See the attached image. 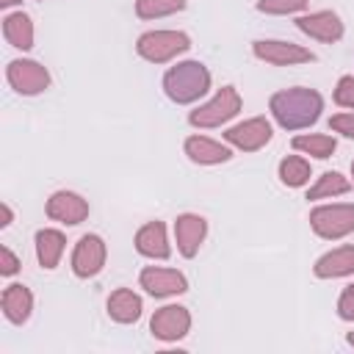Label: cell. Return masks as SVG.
Wrapping results in <instances>:
<instances>
[{"instance_id": "25", "label": "cell", "mask_w": 354, "mask_h": 354, "mask_svg": "<svg viewBox=\"0 0 354 354\" xmlns=\"http://www.w3.org/2000/svg\"><path fill=\"white\" fill-rule=\"evenodd\" d=\"M348 185H346V180L340 177V174H324V180L313 188V196H324V194H340V191H346Z\"/></svg>"}, {"instance_id": "23", "label": "cell", "mask_w": 354, "mask_h": 354, "mask_svg": "<svg viewBox=\"0 0 354 354\" xmlns=\"http://www.w3.org/2000/svg\"><path fill=\"white\" fill-rule=\"evenodd\" d=\"M299 149H307V152H313L315 158H329V152L335 149V141L332 138H326V136H310V138H296L293 141Z\"/></svg>"}, {"instance_id": "29", "label": "cell", "mask_w": 354, "mask_h": 354, "mask_svg": "<svg viewBox=\"0 0 354 354\" xmlns=\"http://www.w3.org/2000/svg\"><path fill=\"white\" fill-rule=\"evenodd\" d=\"M332 124H335L337 130H343L346 136H354V116H337Z\"/></svg>"}, {"instance_id": "15", "label": "cell", "mask_w": 354, "mask_h": 354, "mask_svg": "<svg viewBox=\"0 0 354 354\" xmlns=\"http://www.w3.org/2000/svg\"><path fill=\"white\" fill-rule=\"evenodd\" d=\"M3 33L6 39L14 44V47H30V39H33V28H30V19L25 14H11L6 17L3 22Z\"/></svg>"}, {"instance_id": "9", "label": "cell", "mask_w": 354, "mask_h": 354, "mask_svg": "<svg viewBox=\"0 0 354 354\" xmlns=\"http://www.w3.org/2000/svg\"><path fill=\"white\" fill-rule=\"evenodd\" d=\"M227 138L235 141V144H241V147H246V149H254V147H260L263 141L271 138V127H268L266 122L254 119V122H246V124L232 127V130L227 133Z\"/></svg>"}, {"instance_id": "4", "label": "cell", "mask_w": 354, "mask_h": 354, "mask_svg": "<svg viewBox=\"0 0 354 354\" xmlns=\"http://www.w3.org/2000/svg\"><path fill=\"white\" fill-rule=\"evenodd\" d=\"M313 227L326 238L343 235L354 227V207H321L313 213Z\"/></svg>"}, {"instance_id": "21", "label": "cell", "mask_w": 354, "mask_h": 354, "mask_svg": "<svg viewBox=\"0 0 354 354\" xmlns=\"http://www.w3.org/2000/svg\"><path fill=\"white\" fill-rule=\"evenodd\" d=\"M138 310H141V301H138L133 293H127V290L116 293V296H113V301H111V313H113L116 318H122V321L136 318V315H138Z\"/></svg>"}, {"instance_id": "11", "label": "cell", "mask_w": 354, "mask_h": 354, "mask_svg": "<svg viewBox=\"0 0 354 354\" xmlns=\"http://www.w3.org/2000/svg\"><path fill=\"white\" fill-rule=\"evenodd\" d=\"M299 28L307 30V33H313V36H318V39H337V36H340V22H337V17H335V14H326V11L299 19Z\"/></svg>"}, {"instance_id": "3", "label": "cell", "mask_w": 354, "mask_h": 354, "mask_svg": "<svg viewBox=\"0 0 354 354\" xmlns=\"http://www.w3.org/2000/svg\"><path fill=\"white\" fill-rule=\"evenodd\" d=\"M8 80H11V86L17 91L36 94V91H41L47 86V72H44V66H39L33 61H14L8 66Z\"/></svg>"}, {"instance_id": "13", "label": "cell", "mask_w": 354, "mask_h": 354, "mask_svg": "<svg viewBox=\"0 0 354 354\" xmlns=\"http://www.w3.org/2000/svg\"><path fill=\"white\" fill-rule=\"evenodd\" d=\"M205 235V221L196 218V216H183L177 221V238H180V249L185 254H194L196 252V243L202 241Z\"/></svg>"}, {"instance_id": "12", "label": "cell", "mask_w": 354, "mask_h": 354, "mask_svg": "<svg viewBox=\"0 0 354 354\" xmlns=\"http://www.w3.org/2000/svg\"><path fill=\"white\" fill-rule=\"evenodd\" d=\"M3 310H6V315H8L14 324L25 321V318H28V310H30V293H28L22 285H11V288L3 293Z\"/></svg>"}, {"instance_id": "17", "label": "cell", "mask_w": 354, "mask_h": 354, "mask_svg": "<svg viewBox=\"0 0 354 354\" xmlns=\"http://www.w3.org/2000/svg\"><path fill=\"white\" fill-rule=\"evenodd\" d=\"M36 241H39V260H41V266L44 268H53L58 263L61 249H64V238L58 232H53V230H41L36 235Z\"/></svg>"}, {"instance_id": "10", "label": "cell", "mask_w": 354, "mask_h": 354, "mask_svg": "<svg viewBox=\"0 0 354 354\" xmlns=\"http://www.w3.org/2000/svg\"><path fill=\"white\" fill-rule=\"evenodd\" d=\"M257 55L266 58V61H274V64H285V61H304V58H313L310 53L293 47V44H282V41H257Z\"/></svg>"}, {"instance_id": "14", "label": "cell", "mask_w": 354, "mask_h": 354, "mask_svg": "<svg viewBox=\"0 0 354 354\" xmlns=\"http://www.w3.org/2000/svg\"><path fill=\"white\" fill-rule=\"evenodd\" d=\"M348 271H354V249L351 246H343V249L321 257V263H318V274L321 277H329V274L340 277V274H348Z\"/></svg>"}, {"instance_id": "6", "label": "cell", "mask_w": 354, "mask_h": 354, "mask_svg": "<svg viewBox=\"0 0 354 354\" xmlns=\"http://www.w3.org/2000/svg\"><path fill=\"white\" fill-rule=\"evenodd\" d=\"M235 111H238V100H235V94H232L230 88H224L207 108L196 111V113L191 116V122H194V124H218L221 119L232 116Z\"/></svg>"}, {"instance_id": "24", "label": "cell", "mask_w": 354, "mask_h": 354, "mask_svg": "<svg viewBox=\"0 0 354 354\" xmlns=\"http://www.w3.org/2000/svg\"><path fill=\"white\" fill-rule=\"evenodd\" d=\"M183 0H138V14L141 17H152V14H166L180 8Z\"/></svg>"}, {"instance_id": "1", "label": "cell", "mask_w": 354, "mask_h": 354, "mask_svg": "<svg viewBox=\"0 0 354 354\" xmlns=\"http://www.w3.org/2000/svg\"><path fill=\"white\" fill-rule=\"evenodd\" d=\"M274 113L285 127H301L315 122L318 111H321V97L315 91L299 88V91H285L274 97Z\"/></svg>"}, {"instance_id": "16", "label": "cell", "mask_w": 354, "mask_h": 354, "mask_svg": "<svg viewBox=\"0 0 354 354\" xmlns=\"http://www.w3.org/2000/svg\"><path fill=\"white\" fill-rule=\"evenodd\" d=\"M144 285L152 293H174V290H185V279L174 271H144Z\"/></svg>"}, {"instance_id": "27", "label": "cell", "mask_w": 354, "mask_h": 354, "mask_svg": "<svg viewBox=\"0 0 354 354\" xmlns=\"http://www.w3.org/2000/svg\"><path fill=\"white\" fill-rule=\"evenodd\" d=\"M337 102H343V105H354V80H351V77L340 80V88H337Z\"/></svg>"}, {"instance_id": "28", "label": "cell", "mask_w": 354, "mask_h": 354, "mask_svg": "<svg viewBox=\"0 0 354 354\" xmlns=\"http://www.w3.org/2000/svg\"><path fill=\"white\" fill-rule=\"evenodd\" d=\"M340 313H343V318H354V288L343 296V301H340Z\"/></svg>"}, {"instance_id": "22", "label": "cell", "mask_w": 354, "mask_h": 354, "mask_svg": "<svg viewBox=\"0 0 354 354\" xmlns=\"http://www.w3.org/2000/svg\"><path fill=\"white\" fill-rule=\"evenodd\" d=\"M279 174H282V180H285L288 185H301V183L310 177V169H307L304 160H299V158H288V160H282Z\"/></svg>"}, {"instance_id": "5", "label": "cell", "mask_w": 354, "mask_h": 354, "mask_svg": "<svg viewBox=\"0 0 354 354\" xmlns=\"http://www.w3.org/2000/svg\"><path fill=\"white\" fill-rule=\"evenodd\" d=\"M185 47H188V39L183 33H147L138 44V50L152 61H163L171 53L185 50Z\"/></svg>"}, {"instance_id": "7", "label": "cell", "mask_w": 354, "mask_h": 354, "mask_svg": "<svg viewBox=\"0 0 354 354\" xmlns=\"http://www.w3.org/2000/svg\"><path fill=\"white\" fill-rule=\"evenodd\" d=\"M47 213L53 218H61L66 224H77L83 216H86V202L75 194H55L47 205Z\"/></svg>"}, {"instance_id": "8", "label": "cell", "mask_w": 354, "mask_h": 354, "mask_svg": "<svg viewBox=\"0 0 354 354\" xmlns=\"http://www.w3.org/2000/svg\"><path fill=\"white\" fill-rule=\"evenodd\" d=\"M100 263H102V243H100V238L86 235L75 252V271L80 277H86V274H94L100 268Z\"/></svg>"}, {"instance_id": "2", "label": "cell", "mask_w": 354, "mask_h": 354, "mask_svg": "<svg viewBox=\"0 0 354 354\" xmlns=\"http://www.w3.org/2000/svg\"><path fill=\"white\" fill-rule=\"evenodd\" d=\"M166 88L177 102H188L207 88V72L202 64H180L166 75Z\"/></svg>"}, {"instance_id": "26", "label": "cell", "mask_w": 354, "mask_h": 354, "mask_svg": "<svg viewBox=\"0 0 354 354\" xmlns=\"http://www.w3.org/2000/svg\"><path fill=\"white\" fill-rule=\"evenodd\" d=\"M299 6H304V0H263L260 3V8H268V11H290Z\"/></svg>"}, {"instance_id": "31", "label": "cell", "mask_w": 354, "mask_h": 354, "mask_svg": "<svg viewBox=\"0 0 354 354\" xmlns=\"http://www.w3.org/2000/svg\"><path fill=\"white\" fill-rule=\"evenodd\" d=\"M0 3H3V6H11V3H17V0H0Z\"/></svg>"}, {"instance_id": "18", "label": "cell", "mask_w": 354, "mask_h": 354, "mask_svg": "<svg viewBox=\"0 0 354 354\" xmlns=\"http://www.w3.org/2000/svg\"><path fill=\"white\" fill-rule=\"evenodd\" d=\"M185 324H188V318H185V313H183L180 307H166V310L152 321V329H155L158 335L171 337V335H183Z\"/></svg>"}, {"instance_id": "19", "label": "cell", "mask_w": 354, "mask_h": 354, "mask_svg": "<svg viewBox=\"0 0 354 354\" xmlns=\"http://www.w3.org/2000/svg\"><path fill=\"white\" fill-rule=\"evenodd\" d=\"M188 152H191L194 160H202V163H216V160H227L230 158V152L224 147H218V144H213L207 138H191L188 141Z\"/></svg>"}, {"instance_id": "30", "label": "cell", "mask_w": 354, "mask_h": 354, "mask_svg": "<svg viewBox=\"0 0 354 354\" xmlns=\"http://www.w3.org/2000/svg\"><path fill=\"white\" fill-rule=\"evenodd\" d=\"M14 271H17V257L8 249H3V274H14Z\"/></svg>"}, {"instance_id": "20", "label": "cell", "mask_w": 354, "mask_h": 354, "mask_svg": "<svg viewBox=\"0 0 354 354\" xmlns=\"http://www.w3.org/2000/svg\"><path fill=\"white\" fill-rule=\"evenodd\" d=\"M138 249L144 254H158V257H166V238H163V227L160 224H149L141 230L138 235Z\"/></svg>"}]
</instances>
